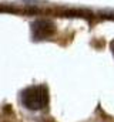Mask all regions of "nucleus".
I'll return each mask as SVG.
<instances>
[{
    "label": "nucleus",
    "mask_w": 114,
    "mask_h": 122,
    "mask_svg": "<svg viewBox=\"0 0 114 122\" xmlns=\"http://www.w3.org/2000/svg\"><path fill=\"white\" fill-rule=\"evenodd\" d=\"M22 104L30 111L44 109L49 104V90L46 85H33L22 91Z\"/></svg>",
    "instance_id": "1"
},
{
    "label": "nucleus",
    "mask_w": 114,
    "mask_h": 122,
    "mask_svg": "<svg viewBox=\"0 0 114 122\" xmlns=\"http://www.w3.org/2000/svg\"><path fill=\"white\" fill-rule=\"evenodd\" d=\"M31 33L34 40H46L50 38L56 33V24L51 20L47 19H39L33 21L31 24Z\"/></svg>",
    "instance_id": "2"
},
{
    "label": "nucleus",
    "mask_w": 114,
    "mask_h": 122,
    "mask_svg": "<svg viewBox=\"0 0 114 122\" xmlns=\"http://www.w3.org/2000/svg\"><path fill=\"white\" fill-rule=\"evenodd\" d=\"M111 48H113V53H114V41L111 43Z\"/></svg>",
    "instance_id": "3"
},
{
    "label": "nucleus",
    "mask_w": 114,
    "mask_h": 122,
    "mask_svg": "<svg viewBox=\"0 0 114 122\" xmlns=\"http://www.w3.org/2000/svg\"><path fill=\"white\" fill-rule=\"evenodd\" d=\"M43 122H49V119H47V118H46V119H44V121ZM50 122H53V121H50Z\"/></svg>",
    "instance_id": "4"
}]
</instances>
